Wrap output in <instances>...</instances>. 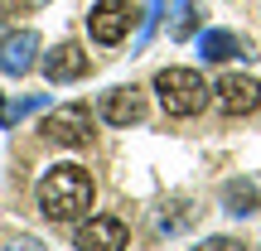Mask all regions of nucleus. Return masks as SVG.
I'll list each match as a JSON object with an SVG mask.
<instances>
[{
    "mask_svg": "<svg viewBox=\"0 0 261 251\" xmlns=\"http://www.w3.org/2000/svg\"><path fill=\"white\" fill-rule=\"evenodd\" d=\"M39 213L48 217V222H83L87 213H92V174H87L83 164H54L44 179H39Z\"/></svg>",
    "mask_w": 261,
    "mask_h": 251,
    "instance_id": "nucleus-1",
    "label": "nucleus"
},
{
    "mask_svg": "<svg viewBox=\"0 0 261 251\" xmlns=\"http://www.w3.org/2000/svg\"><path fill=\"white\" fill-rule=\"evenodd\" d=\"M155 92H160V106L169 116H198L208 106V82L194 68H165V73H155Z\"/></svg>",
    "mask_w": 261,
    "mask_h": 251,
    "instance_id": "nucleus-2",
    "label": "nucleus"
},
{
    "mask_svg": "<svg viewBox=\"0 0 261 251\" xmlns=\"http://www.w3.org/2000/svg\"><path fill=\"white\" fill-rule=\"evenodd\" d=\"M48 145H63V150H77V145H92V106L83 102H68V106H54V111L39 121Z\"/></svg>",
    "mask_w": 261,
    "mask_h": 251,
    "instance_id": "nucleus-3",
    "label": "nucleus"
},
{
    "mask_svg": "<svg viewBox=\"0 0 261 251\" xmlns=\"http://www.w3.org/2000/svg\"><path fill=\"white\" fill-rule=\"evenodd\" d=\"M213 102H218L223 116H252L256 106H261V82L247 77V73H227V77H218Z\"/></svg>",
    "mask_w": 261,
    "mask_h": 251,
    "instance_id": "nucleus-4",
    "label": "nucleus"
},
{
    "mask_svg": "<svg viewBox=\"0 0 261 251\" xmlns=\"http://www.w3.org/2000/svg\"><path fill=\"white\" fill-rule=\"evenodd\" d=\"M130 19H136V10L126 0H97L87 15V34H92V44H121L130 34Z\"/></svg>",
    "mask_w": 261,
    "mask_h": 251,
    "instance_id": "nucleus-5",
    "label": "nucleus"
},
{
    "mask_svg": "<svg viewBox=\"0 0 261 251\" xmlns=\"http://www.w3.org/2000/svg\"><path fill=\"white\" fill-rule=\"evenodd\" d=\"M97 116L107 126H140L145 121V92L140 87H112V92L97 102Z\"/></svg>",
    "mask_w": 261,
    "mask_h": 251,
    "instance_id": "nucleus-6",
    "label": "nucleus"
},
{
    "mask_svg": "<svg viewBox=\"0 0 261 251\" xmlns=\"http://www.w3.org/2000/svg\"><path fill=\"white\" fill-rule=\"evenodd\" d=\"M126 242H130V232H126L121 217H87L73 237L77 251H121Z\"/></svg>",
    "mask_w": 261,
    "mask_h": 251,
    "instance_id": "nucleus-7",
    "label": "nucleus"
},
{
    "mask_svg": "<svg viewBox=\"0 0 261 251\" xmlns=\"http://www.w3.org/2000/svg\"><path fill=\"white\" fill-rule=\"evenodd\" d=\"M34 63H39V34L34 29H15V34L0 39V73L24 77Z\"/></svg>",
    "mask_w": 261,
    "mask_h": 251,
    "instance_id": "nucleus-8",
    "label": "nucleus"
},
{
    "mask_svg": "<svg viewBox=\"0 0 261 251\" xmlns=\"http://www.w3.org/2000/svg\"><path fill=\"white\" fill-rule=\"evenodd\" d=\"M39 68H44V77H48L54 87H63V82H77V77H87L92 58H87L77 44H58L54 53H44V58H39Z\"/></svg>",
    "mask_w": 261,
    "mask_h": 251,
    "instance_id": "nucleus-9",
    "label": "nucleus"
},
{
    "mask_svg": "<svg viewBox=\"0 0 261 251\" xmlns=\"http://www.w3.org/2000/svg\"><path fill=\"white\" fill-rule=\"evenodd\" d=\"M198 53H203L208 63H227V58H247L252 48H247L232 29H203V34H198Z\"/></svg>",
    "mask_w": 261,
    "mask_h": 251,
    "instance_id": "nucleus-10",
    "label": "nucleus"
},
{
    "mask_svg": "<svg viewBox=\"0 0 261 251\" xmlns=\"http://www.w3.org/2000/svg\"><path fill=\"white\" fill-rule=\"evenodd\" d=\"M223 208L232 217H252L256 208H261L256 184H252V179H227V184H223Z\"/></svg>",
    "mask_w": 261,
    "mask_h": 251,
    "instance_id": "nucleus-11",
    "label": "nucleus"
},
{
    "mask_svg": "<svg viewBox=\"0 0 261 251\" xmlns=\"http://www.w3.org/2000/svg\"><path fill=\"white\" fill-rule=\"evenodd\" d=\"M189 34H194V0H179L174 24H169V39H189Z\"/></svg>",
    "mask_w": 261,
    "mask_h": 251,
    "instance_id": "nucleus-12",
    "label": "nucleus"
},
{
    "mask_svg": "<svg viewBox=\"0 0 261 251\" xmlns=\"http://www.w3.org/2000/svg\"><path fill=\"white\" fill-rule=\"evenodd\" d=\"M194 251H247L242 242H237V237H208L203 246H194Z\"/></svg>",
    "mask_w": 261,
    "mask_h": 251,
    "instance_id": "nucleus-13",
    "label": "nucleus"
},
{
    "mask_svg": "<svg viewBox=\"0 0 261 251\" xmlns=\"http://www.w3.org/2000/svg\"><path fill=\"white\" fill-rule=\"evenodd\" d=\"M5 251H44V242H39V237H10Z\"/></svg>",
    "mask_w": 261,
    "mask_h": 251,
    "instance_id": "nucleus-14",
    "label": "nucleus"
},
{
    "mask_svg": "<svg viewBox=\"0 0 261 251\" xmlns=\"http://www.w3.org/2000/svg\"><path fill=\"white\" fill-rule=\"evenodd\" d=\"M0 106H5V102H0Z\"/></svg>",
    "mask_w": 261,
    "mask_h": 251,
    "instance_id": "nucleus-15",
    "label": "nucleus"
}]
</instances>
